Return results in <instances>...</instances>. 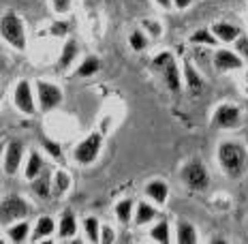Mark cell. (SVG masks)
<instances>
[{
    "label": "cell",
    "mask_w": 248,
    "mask_h": 244,
    "mask_svg": "<svg viewBox=\"0 0 248 244\" xmlns=\"http://www.w3.org/2000/svg\"><path fill=\"white\" fill-rule=\"evenodd\" d=\"M216 161L229 178H240L248 167V152L237 142H223L216 148Z\"/></svg>",
    "instance_id": "cell-1"
},
{
    "label": "cell",
    "mask_w": 248,
    "mask_h": 244,
    "mask_svg": "<svg viewBox=\"0 0 248 244\" xmlns=\"http://www.w3.org/2000/svg\"><path fill=\"white\" fill-rule=\"evenodd\" d=\"M0 33H2V39L11 48H15L17 51L26 49V26L19 15H15L11 11L4 13L2 19H0Z\"/></svg>",
    "instance_id": "cell-2"
},
{
    "label": "cell",
    "mask_w": 248,
    "mask_h": 244,
    "mask_svg": "<svg viewBox=\"0 0 248 244\" xmlns=\"http://www.w3.org/2000/svg\"><path fill=\"white\" fill-rule=\"evenodd\" d=\"M152 69H156L163 75L165 84L171 92H178L182 88V71L178 69V65H175L173 56L169 51H163L152 60Z\"/></svg>",
    "instance_id": "cell-3"
},
{
    "label": "cell",
    "mask_w": 248,
    "mask_h": 244,
    "mask_svg": "<svg viewBox=\"0 0 248 244\" xmlns=\"http://www.w3.org/2000/svg\"><path fill=\"white\" fill-rule=\"evenodd\" d=\"M103 144H105V137H103V133H90L86 139H81L79 144H77L73 157L79 165H92L96 159H99L101 150H103Z\"/></svg>",
    "instance_id": "cell-4"
},
{
    "label": "cell",
    "mask_w": 248,
    "mask_h": 244,
    "mask_svg": "<svg viewBox=\"0 0 248 244\" xmlns=\"http://www.w3.org/2000/svg\"><path fill=\"white\" fill-rule=\"evenodd\" d=\"M30 208L26 204L24 197L19 195H7L0 204V221L2 225H11L15 221H24L28 216Z\"/></svg>",
    "instance_id": "cell-5"
},
{
    "label": "cell",
    "mask_w": 248,
    "mask_h": 244,
    "mask_svg": "<svg viewBox=\"0 0 248 244\" xmlns=\"http://www.w3.org/2000/svg\"><path fill=\"white\" fill-rule=\"evenodd\" d=\"M182 182L193 191H205L210 186V174L205 169L203 163L199 161H190L182 167V174H180Z\"/></svg>",
    "instance_id": "cell-6"
},
{
    "label": "cell",
    "mask_w": 248,
    "mask_h": 244,
    "mask_svg": "<svg viewBox=\"0 0 248 244\" xmlns=\"http://www.w3.org/2000/svg\"><path fill=\"white\" fill-rule=\"evenodd\" d=\"M37 103L32 95V86L28 80H19L13 88V105L17 112H22L24 116H32L37 112Z\"/></svg>",
    "instance_id": "cell-7"
},
{
    "label": "cell",
    "mask_w": 248,
    "mask_h": 244,
    "mask_svg": "<svg viewBox=\"0 0 248 244\" xmlns=\"http://www.w3.org/2000/svg\"><path fill=\"white\" fill-rule=\"evenodd\" d=\"M34 86H37V101L41 112L47 114L62 103V90L56 84H51L47 80H39Z\"/></svg>",
    "instance_id": "cell-8"
},
{
    "label": "cell",
    "mask_w": 248,
    "mask_h": 244,
    "mask_svg": "<svg viewBox=\"0 0 248 244\" xmlns=\"http://www.w3.org/2000/svg\"><path fill=\"white\" fill-rule=\"evenodd\" d=\"M240 120H242V112L233 103H223L212 114V124L216 129H233L240 124Z\"/></svg>",
    "instance_id": "cell-9"
},
{
    "label": "cell",
    "mask_w": 248,
    "mask_h": 244,
    "mask_svg": "<svg viewBox=\"0 0 248 244\" xmlns=\"http://www.w3.org/2000/svg\"><path fill=\"white\" fill-rule=\"evenodd\" d=\"M24 161V144L17 139H11L4 148V157H2V171L4 176H15L17 169L22 167Z\"/></svg>",
    "instance_id": "cell-10"
},
{
    "label": "cell",
    "mask_w": 248,
    "mask_h": 244,
    "mask_svg": "<svg viewBox=\"0 0 248 244\" xmlns=\"http://www.w3.org/2000/svg\"><path fill=\"white\" fill-rule=\"evenodd\" d=\"M212 62L218 71L223 73H229V71H240L244 66V58H242L237 51L231 49H216L214 56H212Z\"/></svg>",
    "instance_id": "cell-11"
},
{
    "label": "cell",
    "mask_w": 248,
    "mask_h": 244,
    "mask_svg": "<svg viewBox=\"0 0 248 244\" xmlns=\"http://www.w3.org/2000/svg\"><path fill=\"white\" fill-rule=\"evenodd\" d=\"M143 193H146V199H150L152 204L156 206H165L169 199V184L165 182L161 178H154L150 180L146 184V189H143Z\"/></svg>",
    "instance_id": "cell-12"
},
{
    "label": "cell",
    "mask_w": 248,
    "mask_h": 244,
    "mask_svg": "<svg viewBox=\"0 0 248 244\" xmlns=\"http://www.w3.org/2000/svg\"><path fill=\"white\" fill-rule=\"evenodd\" d=\"M154 219H158V208L152 206V201L146 199V201H137L135 206V216H133V223L137 227H143L148 223H152Z\"/></svg>",
    "instance_id": "cell-13"
},
{
    "label": "cell",
    "mask_w": 248,
    "mask_h": 244,
    "mask_svg": "<svg viewBox=\"0 0 248 244\" xmlns=\"http://www.w3.org/2000/svg\"><path fill=\"white\" fill-rule=\"evenodd\" d=\"M212 33L216 34V39L220 41V43H235L237 39L242 37V30L237 28V26L229 24V22H216L212 26Z\"/></svg>",
    "instance_id": "cell-14"
},
{
    "label": "cell",
    "mask_w": 248,
    "mask_h": 244,
    "mask_svg": "<svg viewBox=\"0 0 248 244\" xmlns=\"http://www.w3.org/2000/svg\"><path fill=\"white\" fill-rule=\"evenodd\" d=\"M182 77H184V81H186V88H188L193 95H199L201 90H203V77H201L197 73V69H195L190 62H186L184 65V69H182Z\"/></svg>",
    "instance_id": "cell-15"
},
{
    "label": "cell",
    "mask_w": 248,
    "mask_h": 244,
    "mask_svg": "<svg viewBox=\"0 0 248 244\" xmlns=\"http://www.w3.org/2000/svg\"><path fill=\"white\" fill-rule=\"evenodd\" d=\"M4 233H7L9 242H26L30 236V225L26 221H15L11 225H4Z\"/></svg>",
    "instance_id": "cell-16"
},
{
    "label": "cell",
    "mask_w": 248,
    "mask_h": 244,
    "mask_svg": "<svg viewBox=\"0 0 248 244\" xmlns=\"http://www.w3.org/2000/svg\"><path fill=\"white\" fill-rule=\"evenodd\" d=\"M175 242H180V244L199 242V233H197V229H195L193 223H188V221L178 223V227H175Z\"/></svg>",
    "instance_id": "cell-17"
},
{
    "label": "cell",
    "mask_w": 248,
    "mask_h": 244,
    "mask_svg": "<svg viewBox=\"0 0 248 244\" xmlns=\"http://www.w3.org/2000/svg\"><path fill=\"white\" fill-rule=\"evenodd\" d=\"M43 169H45V165H43V159H41V154L39 152H30L28 159H26V165H24V178L32 182L37 176L43 174Z\"/></svg>",
    "instance_id": "cell-18"
},
{
    "label": "cell",
    "mask_w": 248,
    "mask_h": 244,
    "mask_svg": "<svg viewBox=\"0 0 248 244\" xmlns=\"http://www.w3.org/2000/svg\"><path fill=\"white\" fill-rule=\"evenodd\" d=\"M113 214H116V219L122 223V225H128V223L133 221V216H135V201L128 199V197H124L116 204L113 208Z\"/></svg>",
    "instance_id": "cell-19"
},
{
    "label": "cell",
    "mask_w": 248,
    "mask_h": 244,
    "mask_svg": "<svg viewBox=\"0 0 248 244\" xmlns=\"http://www.w3.org/2000/svg\"><path fill=\"white\" fill-rule=\"evenodd\" d=\"M56 231V223L51 216L47 214H43V216H39L37 223H34V229H32V240H41V238H47L51 236V233Z\"/></svg>",
    "instance_id": "cell-20"
},
{
    "label": "cell",
    "mask_w": 248,
    "mask_h": 244,
    "mask_svg": "<svg viewBox=\"0 0 248 244\" xmlns=\"http://www.w3.org/2000/svg\"><path fill=\"white\" fill-rule=\"evenodd\" d=\"M32 191L41 197H49L54 191V176H49V171L43 169V174L32 180Z\"/></svg>",
    "instance_id": "cell-21"
},
{
    "label": "cell",
    "mask_w": 248,
    "mask_h": 244,
    "mask_svg": "<svg viewBox=\"0 0 248 244\" xmlns=\"http://www.w3.org/2000/svg\"><path fill=\"white\" fill-rule=\"evenodd\" d=\"M58 223H60L58 225V236L60 238H73L77 233V221H75L73 212H64Z\"/></svg>",
    "instance_id": "cell-22"
},
{
    "label": "cell",
    "mask_w": 248,
    "mask_h": 244,
    "mask_svg": "<svg viewBox=\"0 0 248 244\" xmlns=\"http://www.w3.org/2000/svg\"><path fill=\"white\" fill-rule=\"evenodd\" d=\"M190 43L214 48V45H218L220 41L216 39V34L212 33V28H199V30H195V33H193V37H190Z\"/></svg>",
    "instance_id": "cell-23"
},
{
    "label": "cell",
    "mask_w": 248,
    "mask_h": 244,
    "mask_svg": "<svg viewBox=\"0 0 248 244\" xmlns=\"http://www.w3.org/2000/svg\"><path fill=\"white\" fill-rule=\"evenodd\" d=\"M71 184H73V180H71L69 171H64V169H56L54 171V193L56 195L69 193Z\"/></svg>",
    "instance_id": "cell-24"
},
{
    "label": "cell",
    "mask_w": 248,
    "mask_h": 244,
    "mask_svg": "<svg viewBox=\"0 0 248 244\" xmlns=\"http://www.w3.org/2000/svg\"><path fill=\"white\" fill-rule=\"evenodd\" d=\"M101 69V60L96 58V56H88V58L81 60V65L77 66V75L79 77H90L94 73H99Z\"/></svg>",
    "instance_id": "cell-25"
},
{
    "label": "cell",
    "mask_w": 248,
    "mask_h": 244,
    "mask_svg": "<svg viewBox=\"0 0 248 244\" xmlns=\"http://www.w3.org/2000/svg\"><path fill=\"white\" fill-rule=\"evenodd\" d=\"M84 233L90 242H101V223L96 216H86L84 219Z\"/></svg>",
    "instance_id": "cell-26"
},
{
    "label": "cell",
    "mask_w": 248,
    "mask_h": 244,
    "mask_svg": "<svg viewBox=\"0 0 248 244\" xmlns=\"http://www.w3.org/2000/svg\"><path fill=\"white\" fill-rule=\"evenodd\" d=\"M150 238H152V240H156V242H163V244L171 242L169 223H167V221H158L156 225H152V227H150Z\"/></svg>",
    "instance_id": "cell-27"
},
{
    "label": "cell",
    "mask_w": 248,
    "mask_h": 244,
    "mask_svg": "<svg viewBox=\"0 0 248 244\" xmlns=\"http://www.w3.org/2000/svg\"><path fill=\"white\" fill-rule=\"evenodd\" d=\"M77 56V43L75 41H69V43H64V48H62V54H60V60H58V69H66V66L73 65Z\"/></svg>",
    "instance_id": "cell-28"
},
{
    "label": "cell",
    "mask_w": 248,
    "mask_h": 244,
    "mask_svg": "<svg viewBox=\"0 0 248 244\" xmlns=\"http://www.w3.org/2000/svg\"><path fill=\"white\" fill-rule=\"evenodd\" d=\"M148 37H146V33L143 30H135V33H131V37H128V45H131V49H135V51H143L148 48Z\"/></svg>",
    "instance_id": "cell-29"
},
{
    "label": "cell",
    "mask_w": 248,
    "mask_h": 244,
    "mask_svg": "<svg viewBox=\"0 0 248 244\" xmlns=\"http://www.w3.org/2000/svg\"><path fill=\"white\" fill-rule=\"evenodd\" d=\"M143 33H148L152 39H161L163 37V26L156 19H146L143 22Z\"/></svg>",
    "instance_id": "cell-30"
},
{
    "label": "cell",
    "mask_w": 248,
    "mask_h": 244,
    "mask_svg": "<svg viewBox=\"0 0 248 244\" xmlns=\"http://www.w3.org/2000/svg\"><path fill=\"white\" fill-rule=\"evenodd\" d=\"M71 7H73V0H51V9L56 13H69Z\"/></svg>",
    "instance_id": "cell-31"
},
{
    "label": "cell",
    "mask_w": 248,
    "mask_h": 244,
    "mask_svg": "<svg viewBox=\"0 0 248 244\" xmlns=\"http://www.w3.org/2000/svg\"><path fill=\"white\" fill-rule=\"evenodd\" d=\"M116 231H113V227L111 225H101V242H105V244H111V242H116Z\"/></svg>",
    "instance_id": "cell-32"
},
{
    "label": "cell",
    "mask_w": 248,
    "mask_h": 244,
    "mask_svg": "<svg viewBox=\"0 0 248 244\" xmlns=\"http://www.w3.org/2000/svg\"><path fill=\"white\" fill-rule=\"evenodd\" d=\"M235 49H237V54H240L242 58L248 60V37H244V34H242V37L235 41Z\"/></svg>",
    "instance_id": "cell-33"
},
{
    "label": "cell",
    "mask_w": 248,
    "mask_h": 244,
    "mask_svg": "<svg viewBox=\"0 0 248 244\" xmlns=\"http://www.w3.org/2000/svg\"><path fill=\"white\" fill-rule=\"evenodd\" d=\"M43 146L45 150L49 152V157H54V159H60L62 154H60V146L56 142H49V139H43Z\"/></svg>",
    "instance_id": "cell-34"
},
{
    "label": "cell",
    "mask_w": 248,
    "mask_h": 244,
    "mask_svg": "<svg viewBox=\"0 0 248 244\" xmlns=\"http://www.w3.org/2000/svg\"><path fill=\"white\" fill-rule=\"evenodd\" d=\"M190 4H193V0H173V7H175V9H180V11L188 9Z\"/></svg>",
    "instance_id": "cell-35"
},
{
    "label": "cell",
    "mask_w": 248,
    "mask_h": 244,
    "mask_svg": "<svg viewBox=\"0 0 248 244\" xmlns=\"http://www.w3.org/2000/svg\"><path fill=\"white\" fill-rule=\"evenodd\" d=\"M49 33H54V34H64V33H66V24H56L54 28H49Z\"/></svg>",
    "instance_id": "cell-36"
},
{
    "label": "cell",
    "mask_w": 248,
    "mask_h": 244,
    "mask_svg": "<svg viewBox=\"0 0 248 244\" xmlns=\"http://www.w3.org/2000/svg\"><path fill=\"white\" fill-rule=\"evenodd\" d=\"M154 2H156L158 7H163V9H171L173 7V0H154Z\"/></svg>",
    "instance_id": "cell-37"
}]
</instances>
